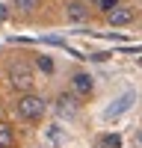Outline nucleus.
I'll return each mask as SVG.
<instances>
[{"mask_svg": "<svg viewBox=\"0 0 142 148\" xmlns=\"http://www.w3.org/2000/svg\"><path fill=\"white\" fill-rule=\"evenodd\" d=\"M44 110H47L44 98H42V95H33V92H24L18 101H15V113H18L24 121H39V119L44 116Z\"/></svg>", "mask_w": 142, "mask_h": 148, "instance_id": "obj_1", "label": "nucleus"}, {"mask_svg": "<svg viewBox=\"0 0 142 148\" xmlns=\"http://www.w3.org/2000/svg\"><path fill=\"white\" fill-rule=\"evenodd\" d=\"M133 101H136V95H133V92H124L122 98H115V101L104 110V119H118V116H124L127 110L133 107Z\"/></svg>", "mask_w": 142, "mask_h": 148, "instance_id": "obj_2", "label": "nucleus"}, {"mask_svg": "<svg viewBox=\"0 0 142 148\" xmlns=\"http://www.w3.org/2000/svg\"><path fill=\"white\" fill-rule=\"evenodd\" d=\"M71 89H74V95H80V98H89L92 89H95L92 74H89V71H77L74 77H71Z\"/></svg>", "mask_w": 142, "mask_h": 148, "instance_id": "obj_3", "label": "nucleus"}, {"mask_svg": "<svg viewBox=\"0 0 142 148\" xmlns=\"http://www.w3.org/2000/svg\"><path fill=\"white\" fill-rule=\"evenodd\" d=\"M65 18L68 21H86L89 18V3L86 0H71V3H65Z\"/></svg>", "mask_w": 142, "mask_h": 148, "instance_id": "obj_4", "label": "nucleus"}, {"mask_svg": "<svg viewBox=\"0 0 142 148\" xmlns=\"http://www.w3.org/2000/svg\"><path fill=\"white\" fill-rule=\"evenodd\" d=\"M130 21H133V9L130 6H118V9H113L110 15H106V24H110V27H124Z\"/></svg>", "mask_w": 142, "mask_h": 148, "instance_id": "obj_5", "label": "nucleus"}, {"mask_svg": "<svg viewBox=\"0 0 142 148\" xmlns=\"http://www.w3.org/2000/svg\"><path fill=\"white\" fill-rule=\"evenodd\" d=\"M9 77H12V86H15V89H30V86H33V74L24 65H15L9 71Z\"/></svg>", "mask_w": 142, "mask_h": 148, "instance_id": "obj_6", "label": "nucleus"}, {"mask_svg": "<svg viewBox=\"0 0 142 148\" xmlns=\"http://www.w3.org/2000/svg\"><path fill=\"white\" fill-rule=\"evenodd\" d=\"M56 110H59V116H74L77 113V101H74V95H59L56 98Z\"/></svg>", "mask_w": 142, "mask_h": 148, "instance_id": "obj_7", "label": "nucleus"}, {"mask_svg": "<svg viewBox=\"0 0 142 148\" xmlns=\"http://www.w3.org/2000/svg\"><path fill=\"white\" fill-rule=\"evenodd\" d=\"M12 145H15V133L6 121H0V148H12Z\"/></svg>", "mask_w": 142, "mask_h": 148, "instance_id": "obj_8", "label": "nucleus"}, {"mask_svg": "<svg viewBox=\"0 0 142 148\" xmlns=\"http://www.w3.org/2000/svg\"><path fill=\"white\" fill-rule=\"evenodd\" d=\"M101 148H122V136L118 133H104V136L98 139Z\"/></svg>", "mask_w": 142, "mask_h": 148, "instance_id": "obj_9", "label": "nucleus"}, {"mask_svg": "<svg viewBox=\"0 0 142 148\" xmlns=\"http://www.w3.org/2000/svg\"><path fill=\"white\" fill-rule=\"evenodd\" d=\"M12 3H15L21 12H33V9H39V3H42V0H12Z\"/></svg>", "mask_w": 142, "mask_h": 148, "instance_id": "obj_10", "label": "nucleus"}, {"mask_svg": "<svg viewBox=\"0 0 142 148\" xmlns=\"http://www.w3.org/2000/svg\"><path fill=\"white\" fill-rule=\"evenodd\" d=\"M98 9L104 12V15H110L113 9H118V0H101V6H98Z\"/></svg>", "mask_w": 142, "mask_h": 148, "instance_id": "obj_11", "label": "nucleus"}, {"mask_svg": "<svg viewBox=\"0 0 142 148\" xmlns=\"http://www.w3.org/2000/svg\"><path fill=\"white\" fill-rule=\"evenodd\" d=\"M36 65H39L44 74H51L53 71V62H51V59H47V56H39V59H36Z\"/></svg>", "mask_w": 142, "mask_h": 148, "instance_id": "obj_12", "label": "nucleus"}, {"mask_svg": "<svg viewBox=\"0 0 142 148\" xmlns=\"http://www.w3.org/2000/svg\"><path fill=\"white\" fill-rule=\"evenodd\" d=\"M6 18H9V6L0 3V21H6Z\"/></svg>", "mask_w": 142, "mask_h": 148, "instance_id": "obj_13", "label": "nucleus"}, {"mask_svg": "<svg viewBox=\"0 0 142 148\" xmlns=\"http://www.w3.org/2000/svg\"><path fill=\"white\" fill-rule=\"evenodd\" d=\"M86 3H95V6H101V0H86Z\"/></svg>", "mask_w": 142, "mask_h": 148, "instance_id": "obj_14", "label": "nucleus"}]
</instances>
